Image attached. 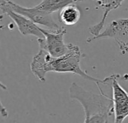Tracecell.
<instances>
[{
	"label": "cell",
	"mask_w": 128,
	"mask_h": 123,
	"mask_svg": "<svg viewBox=\"0 0 128 123\" xmlns=\"http://www.w3.org/2000/svg\"><path fill=\"white\" fill-rule=\"evenodd\" d=\"M68 53L59 57H52L47 51L40 48L30 63L32 74L42 83L46 81V75L49 72L71 73L94 82L96 85L101 83L102 80L88 75L81 68L82 53L80 47L73 44H68Z\"/></svg>",
	"instance_id": "obj_1"
},
{
	"label": "cell",
	"mask_w": 128,
	"mask_h": 123,
	"mask_svg": "<svg viewBox=\"0 0 128 123\" xmlns=\"http://www.w3.org/2000/svg\"><path fill=\"white\" fill-rule=\"evenodd\" d=\"M69 95L82 105L85 113L83 123H108L113 113L112 99L109 95L95 94L73 83L69 89Z\"/></svg>",
	"instance_id": "obj_2"
},
{
	"label": "cell",
	"mask_w": 128,
	"mask_h": 123,
	"mask_svg": "<svg viewBox=\"0 0 128 123\" xmlns=\"http://www.w3.org/2000/svg\"><path fill=\"white\" fill-rule=\"evenodd\" d=\"M103 38L114 39L119 47L123 55L128 53V18H120L110 23L104 32L97 36H94L87 40L91 43L94 40Z\"/></svg>",
	"instance_id": "obj_3"
},
{
	"label": "cell",
	"mask_w": 128,
	"mask_h": 123,
	"mask_svg": "<svg viewBox=\"0 0 128 123\" xmlns=\"http://www.w3.org/2000/svg\"><path fill=\"white\" fill-rule=\"evenodd\" d=\"M40 30L44 35V38L37 40L40 48L47 51L52 57H59L68 53L69 46L64 41V35L67 32L65 29L52 31L40 26Z\"/></svg>",
	"instance_id": "obj_4"
},
{
	"label": "cell",
	"mask_w": 128,
	"mask_h": 123,
	"mask_svg": "<svg viewBox=\"0 0 128 123\" xmlns=\"http://www.w3.org/2000/svg\"><path fill=\"white\" fill-rule=\"evenodd\" d=\"M10 8L16 13H19L34 23L38 26H43L47 29L57 31L63 29L62 26L58 25L53 19L52 14H50L39 9H37L34 6L32 8H26L12 1L8 2Z\"/></svg>",
	"instance_id": "obj_5"
},
{
	"label": "cell",
	"mask_w": 128,
	"mask_h": 123,
	"mask_svg": "<svg viewBox=\"0 0 128 123\" xmlns=\"http://www.w3.org/2000/svg\"><path fill=\"white\" fill-rule=\"evenodd\" d=\"M119 74H112L111 81L114 123H123L128 116V92L119 84Z\"/></svg>",
	"instance_id": "obj_6"
},
{
	"label": "cell",
	"mask_w": 128,
	"mask_h": 123,
	"mask_svg": "<svg viewBox=\"0 0 128 123\" xmlns=\"http://www.w3.org/2000/svg\"><path fill=\"white\" fill-rule=\"evenodd\" d=\"M0 10L15 23L19 32L22 35H33L38 38H44L39 26L36 25L26 17L13 11L8 2L0 4Z\"/></svg>",
	"instance_id": "obj_7"
},
{
	"label": "cell",
	"mask_w": 128,
	"mask_h": 123,
	"mask_svg": "<svg viewBox=\"0 0 128 123\" xmlns=\"http://www.w3.org/2000/svg\"><path fill=\"white\" fill-rule=\"evenodd\" d=\"M98 1L100 2V5L103 9V16L100 21L98 23L88 28L89 32L94 36H97L100 33L101 30L104 26L106 20L110 12L112 11V10L118 8L125 0H98Z\"/></svg>",
	"instance_id": "obj_8"
},
{
	"label": "cell",
	"mask_w": 128,
	"mask_h": 123,
	"mask_svg": "<svg viewBox=\"0 0 128 123\" xmlns=\"http://www.w3.org/2000/svg\"><path fill=\"white\" fill-rule=\"evenodd\" d=\"M81 17L80 11L76 5L70 4L59 11V21L61 24L72 26L76 25Z\"/></svg>",
	"instance_id": "obj_9"
},
{
	"label": "cell",
	"mask_w": 128,
	"mask_h": 123,
	"mask_svg": "<svg viewBox=\"0 0 128 123\" xmlns=\"http://www.w3.org/2000/svg\"><path fill=\"white\" fill-rule=\"evenodd\" d=\"M78 1L85 0H43L40 3L34 7L40 11L53 14L56 11H61L65 6L74 4Z\"/></svg>",
	"instance_id": "obj_10"
},
{
	"label": "cell",
	"mask_w": 128,
	"mask_h": 123,
	"mask_svg": "<svg viewBox=\"0 0 128 123\" xmlns=\"http://www.w3.org/2000/svg\"><path fill=\"white\" fill-rule=\"evenodd\" d=\"M0 88H1L2 89H3V90H7V89H8L7 86H6L4 83H2L1 81H0ZM0 116H1L2 118H4V119H6V118L8 116V112L6 107H5L4 106V104H2L1 99H0Z\"/></svg>",
	"instance_id": "obj_11"
},
{
	"label": "cell",
	"mask_w": 128,
	"mask_h": 123,
	"mask_svg": "<svg viewBox=\"0 0 128 123\" xmlns=\"http://www.w3.org/2000/svg\"><path fill=\"white\" fill-rule=\"evenodd\" d=\"M10 0H0V4H2V3H5V2H8Z\"/></svg>",
	"instance_id": "obj_12"
}]
</instances>
